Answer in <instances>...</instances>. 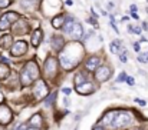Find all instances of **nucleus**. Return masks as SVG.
Returning <instances> with one entry per match:
<instances>
[{"instance_id": "nucleus-22", "label": "nucleus", "mask_w": 148, "mask_h": 130, "mask_svg": "<svg viewBox=\"0 0 148 130\" xmlns=\"http://www.w3.org/2000/svg\"><path fill=\"white\" fill-rule=\"evenodd\" d=\"M36 4H38L36 0H22V6H23L26 10H32V9H35Z\"/></svg>"}, {"instance_id": "nucleus-4", "label": "nucleus", "mask_w": 148, "mask_h": 130, "mask_svg": "<svg viewBox=\"0 0 148 130\" xmlns=\"http://www.w3.org/2000/svg\"><path fill=\"white\" fill-rule=\"evenodd\" d=\"M33 93H35L36 100H42L43 97H46V96H48V86L45 85V82L38 80V82H36V86L33 89Z\"/></svg>"}, {"instance_id": "nucleus-11", "label": "nucleus", "mask_w": 148, "mask_h": 130, "mask_svg": "<svg viewBox=\"0 0 148 130\" xmlns=\"http://www.w3.org/2000/svg\"><path fill=\"white\" fill-rule=\"evenodd\" d=\"M50 44H52V47L55 49V50H62L63 49V37L62 36H58V35H52V37H50Z\"/></svg>"}, {"instance_id": "nucleus-10", "label": "nucleus", "mask_w": 148, "mask_h": 130, "mask_svg": "<svg viewBox=\"0 0 148 130\" xmlns=\"http://www.w3.org/2000/svg\"><path fill=\"white\" fill-rule=\"evenodd\" d=\"M69 35H71L75 40L82 39V36H84V27H82V24H81V23H78V22H73V24H72V29H71Z\"/></svg>"}, {"instance_id": "nucleus-27", "label": "nucleus", "mask_w": 148, "mask_h": 130, "mask_svg": "<svg viewBox=\"0 0 148 130\" xmlns=\"http://www.w3.org/2000/svg\"><path fill=\"white\" fill-rule=\"evenodd\" d=\"M138 62L140 63H148V51L138 54Z\"/></svg>"}, {"instance_id": "nucleus-40", "label": "nucleus", "mask_w": 148, "mask_h": 130, "mask_svg": "<svg viewBox=\"0 0 148 130\" xmlns=\"http://www.w3.org/2000/svg\"><path fill=\"white\" fill-rule=\"evenodd\" d=\"M132 17H134V19H138V14H137L135 12H132Z\"/></svg>"}, {"instance_id": "nucleus-26", "label": "nucleus", "mask_w": 148, "mask_h": 130, "mask_svg": "<svg viewBox=\"0 0 148 130\" xmlns=\"http://www.w3.org/2000/svg\"><path fill=\"white\" fill-rule=\"evenodd\" d=\"M55 99H56V91L50 93L49 96L46 97V100H45V104H46V106H52V104H53V102H55Z\"/></svg>"}, {"instance_id": "nucleus-28", "label": "nucleus", "mask_w": 148, "mask_h": 130, "mask_svg": "<svg viewBox=\"0 0 148 130\" xmlns=\"http://www.w3.org/2000/svg\"><path fill=\"white\" fill-rule=\"evenodd\" d=\"M128 30H130V32H132V33H137V35H140V33H141V27H138V26H132V24H130V26H128Z\"/></svg>"}, {"instance_id": "nucleus-12", "label": "nucleus", "mask_w": 148, "mask_h": 130, "mask_svg": "<svg viewBox=\"0 0 148 130\" xmlns=\"http://www.w3.org/2000/svg\"><path fill=\"white\" fill-rule=\"evenodd\" d=\"M27 32H29V24L26 22H20L13 26V33H16V35H25Z\"/></svg>"}, {"instance_id": "nucleus-38", "label": "nucleus", "mask_w": 148, "mask_h": 130, "mask_svg": "<svg viewBox=\"0 0 148 130\" xmlns=\"http://www.w3.org/2000/svg\"><path fill=\"white\" fill-rule=\"evenodd\" d=\"M66 4H68V6H72L73 1H72V0H66Z\"/></svg>"}, {"instance_id": "nucleus-13", "label": "nucleus", "mask_w": 148, "mask_h": 130, "mask_svg": "<svg viewBox=\"0 0 148 130\" xmlns=\"http://www.w3.org/2000/svg\"><path fill=\"white\" fill-rule=\"evenodd\" d=\"M13 46V36L12 35H3L0 39V47L1 49H9Z\"/></svg>"}, {"instance_id": "nucleus-2", "label": "nucleus", "mask_w": 148, "mask_h": 130, "mask_svg": "<svg viewBox=\"0 0 148 130\" xmlns=\"http://www.w3.org/2000/svg\"><path fill=\"white\" fill-rule=\"evenodd\" d=\"M131 120H132V117H131L130 113H127V112H116V116H115V119H114L111 127L118 129V127L128 126V125L131 123Z\"/></svg>"}, {"instance_id": "nucleus-23", "label": "nucleus", "mask_w": 148, "mask_h": 130, "mask_svg": "<svg viewBox=\"0 0 148 130\" xmlns=\"http://www.w3.org/2000/svg\"><path fill=\"white\" fill-rule=\"evenodd\" d=\"M9 73H10V70H9V67H7L6 64H3V63H0V80H3V79H6V77L9 76Z\"/></svg>"}, {"instance_id": "nucleus-9", "label": "nucleus", "mask_w": 148, "mask_h": 130, "mask_svg": "<svg viewBox=\"0 0 148 130\" xmlns=\"http://www.w3.org/2000/svg\"><path fill=\"white\" fill-rule=\"evenodd\" d=\"M25 69L27 70V73L32 76V79H33V80H36V79L39 77V67H38V64H36V62H35V60H29V62L26 63Z\"/></svg>"}, {"instance_id": "nucleus-24", "label": "nucleus", "mask_w": 148, "mask_h": 130, "mask_svg": "<svg viewBox=\"0 0 148 130\" xmlns=\"http://www.w3.org/2000/svg\"><path fill=\"white\" fill-rule=\"evenodd\" d=\"M10 24H12V23H10L4 16L0 17V30H7V29L10 27Z\"/></svg>"}, {"instance_id": "nucleus-44", "label": "nucleus", "mask_w": 148, "mask_h": 130, "mask_svg": "<svg viewBox=\"0 0 148 130\" xmlns=\"http://www.w3.org/2000/svg\"><path fill=\"white\" fill-rule=\"evenodd\" d=\"M27 130H38V129H33V127H29Z\"/></svg>"}, {"instance_id": "nucleus-8", "label": "nucleus", "mask_w": 148, "mask_h": 130, "mask_svg": "<svg viewBox=\"0 0 148 130\" xmlns=\"http://www.w3.org/2000/svg\"><path fill=\"white\" fill-rule=\"evenodd\" d=\"M76 91L79 94H91L95 91V87H94V83L92 82H85L82 85H76Z\"/></svg>"}, {"instance_id": "nucleus-3", "label": "nucleus", "mask_w": 148, "mask_h": 130, "mask_svg": "<svg viewBox=\"0 0 148 130\" xmlns=\"http://www.w3.org/2000/svg\"><path fill=\"white\" fill-rule=\"evenodd\" d=\"M58 73V60L55 57H49L46 62H45V76L48 79L55 77Z\"/></svg>"}, {"instance_id": "nucleus-43", "label": "nucleus", "mask_w": 148, "mask_h": 130, "mask_svg": "<svg viewBox=\"0 0 148 130\" xmlns=\"http://www.w3.org/2000/svg\"><path fill=\"white\" fill-rule=\"evenodd\" d=\"M3 102V94H1V91H0V103Z\"/></svg>"}, {"instance_id": "nucleus-39", "label": "nucleus", "mask_w": 148, "mask_h": 130, "mask_svg": "<svg viewBox=\"0 0 148 130\" xmlns=\"http://www.w3.org/2000/svg\"><path fill=\"white\" fill-rule=\"evenodd\" d=\"M94 130H103V127H101V126H95Z\"/></svg>"}, {"instance_id": "nucleus-34", "label": "nucleus", "mask_w": 148, "mask_h": 130, "mask_svg": "<svg viewBox=\"0 0 148 130\" xmlns=\"http://www.w3.org/2000/svg\"><path fill=\"white\" fill-rule=\"evenodd\" d=\"M62 91H63V93H65L66 96H69V94L72 93V91H71V89H68V87H65V89H62Z\"/></svg>"}, {"instance_id": "nucleus-14", "label": "nucleus", "mask_w": 148, "mask_h": 130, "mask_svg": "<svg viewBox=\"0 0 148 130\" xmlns=\"http://www.w3.org/2000/svg\"><path fill=\"white\" fill-rule=\"evenodd\" d=\"M99 64H101V59L99 57H91V59H88V62H86V69L88 70H91V72H94V70H97L99 67Z\"/></svg>"}, {"instance_id": "nucleus-18", "label": "nucleus", "mask_w": 148, "mask_h": 130, "mask_svg": "<svg viewBox=\"0 0 148 130\" xmlns=\"http://www.w3.org/2000/svg\"><path fill=\"white\" fill-rule=\"evenodd\" d=\"M30 125H33V126H36V127H42V126H43V119H42V116H40V114H33V116L30 117Z\"/></svg>"}, {"instance_id": "nucleus-6", "label": "nucleus", "mask_w": 148, "mask_h": 130, "mask_svg": "<svg viewBox=\"0 0 148 130\" xmlns=\"http://www.w3.org/2000/svg\"><path fill=\"white\" fill-rule=\"evenodd\" d=\"M26 50H27V43L26 42H23V40H19V42H16V43H13L12 46V54L13 56H22V54H25L26 53Z\"/></svg>"}, {"instance_id": "nucleus-20", "label": "nucleus", "mask_w": 148, "mask_h": 130, "mask_svg": "<svg viewBox=\"0 0 148 130\" xmlns=\"http://www.w3.org/2000/svg\"><path fill=\"white\" fill-rule=\"evenodd\" d=\"M65 19H66V17H65L63 14H62V16H56V17L52 20L53 27H63V24L66 23V22H65Z\"/></svg>"}, {"instance_id": "nucleus-5", "label": "nucleus", "mask_w": 148, "mask_h": 130, "mask_svg": "<svg viewBox=\"0 0 148 130\" xmlns=\"http://www.w3.org/2000/svg\"><path fill=\"white\" fill-rule=\"evenodd\" d=\"M12 110L4 106V104H0V125H9L12 122Z\"/></svg>"}, {"instance_id": "nucleus-33", "label": "nucleus", "mask_w": 148, "mask_h": 130, "mask_svg": "<svg viewBox=\"0 0 148 130\" xmlns=\"http://www.w3.org/2000/svg\"><path fill=\"white\" fill-rule=\"evenodd\" d=\"M14 130H27V127H26V125H19Z\"/></svg>"}, {"instance_id": "nucleus-37", "label": "nucleus", "mask_w": 148, "mask_h": 130, "mask_svg": "<svg viewBox=\"0 0 148 130\" xmlns=\"http://www.w3.org/2000/svg\"><path fill=\"white\" fill-rule=\"evenodd\" d=\"M134 50H135V51H140V43L134 44Z\"/></svg>"}, {"instance_id": "nucleus-17", "label": "nucleus", "mask_w": 148, "mask_h": 130, "mask_svg": "<svg viewBox=\"0 0 148 130\" xmlns=\"http://www.w3.org/2000/svg\"><path fill=\"white\" fill-rule=\"evenodd\" d=\"M42 42V32L38 29V30H35L33 32V36H32V44L35 46V47H38L39 44Z\"/></svg>"}, {"instance_id": "nucleus-25", "label": "nucleus", "mask_w": 148, "mask_h": 130, "mask_svg": "<svg viewBox=\"0 0 148 130\" xmlns=\"http://www.w3.org/2000/svg\"><path fill=\"white\" fill-rule=\"evenodd\" d=\"M85 82H88V80H86V76H85L84 73H78V74L75 76V83H76V85H82V83H85Z\"/></svg>"}, {"instance_id": "nucleus-36", "label": "nucleus", "mask_w": 148, "mask_h": 130, "mask_svg": "<svg viewBox=\"0 0 148 130\" xmlns=\"http://www.w3.org/2000/svg\"><path fill=\"white\" fill-rule=\"evenodd\" d=\"M88 22H89L91 24H94V26H98V23H97V20H94V19H88Z\"/></svg>"}, {"instance_id": "nucleus-15", "label": "nucleus", "mask_w": 148, "mask_h": 130, "mask_svg": "<svg viewBox=\"0 0 148 130\" xmlns=\"http://www.w3.org/2000/svg\"><path fill=\"white\" fill-rule=\"evenodd\" d=\"M20 82H22V85H23V86H30V85H32V82H33L32 76L27 73V70H26V69H23V70H22V73H20Z\"/></svg>"}, {"instance_id": "nucleus-7", "label": "nucleus", "mask_w": 148, "mask_h": 130, "mask_svg": "<svg viewBox=\"0 0 148 130\" xmlns=\"http://www.w3.org/2000/svg\"><path fill=\"white\" fill-rule=\"evenodd\" d=\"M111 77V69L109 67H98L95 72V79L98 82H106Z\"/></svg>"}, {"instance_id": "nucleus-31", "label": "nucleus", "mask_w": 148, "mask_h": 130, "mask_svg": "<svg viewBox=\"0 0 148 130\" xmlns=\"http://www.w3.org/2000/svg\"><path fill=\"white\" fill-rule=\"evenodd\" d=\"M10 4V0H0V9H3V7H7Z\"/></svg>"}, {"instance_id": "nucleus-29", "label": "nucleus", "mask_w": 148, "mask_h": 130, "mask_svg": "<svg viewBox=\"0 0 148 130\" xmlns=\"http://www.w3.org/2000/svg\"><path fill=\"white\" fill-rule=\"evenodd\" d=\"M119 60H121L122 63H127V60H128V56H127V51H122V53L119 54Z\"/></svg>"}, {"instance_id": "nucleus-32", "label": "nucleus", "mask_w": 148, "mask_h": 130, "mask_svg": "<svg viewBox=\"0 0 148 130\" xmlns=\"http://www.w3.org/2000/svg\"><path fill=\"white\" fill-rule=\"evenodd\" d=\"M124 80H127V74H125V73H121V74L118 76L116 82H119V83H121V82H124Z\"/></svg>"}, {"instance_id": "nucleus-16", "label": "nucleus", "mask_w": 148, "mask_h": 130, "mask_svg": "<svg viewBox=\"0 0 148 130\" xmlns=\"http://www.w3.org/2000/svg\"><path fill=\"white\" fill-rule=\"evenodd\" d=\"M115 116H116V112H115V110H114V112L106 113V114H105V117L102 119L103 125H105V126H111V125H112V122H114V119H115Z\"/></svg>"}, {"instance_id": "nucleus-1", "label": "nucleus", "mask_w": 148, "mask_h": 130, "mask_svg": "<svg viewBox=\"0 0 148 130\" xmlns=\"http://www.w3.org/2000/svg\"><path fill=\"white\" fill-rule=\"evenodd\" d=\"M81 54H82V50L78 44H69L65 50H62L60 57H59L62 67L63 69H73L79 63Z\"/></svg>"}, {"instance_id": "nucleus-41", "label": "nucleus", "mask_w": 148, "mask_h": 130, "mask_svg": "<svg viewBox=\"0 0 148 130\" xmlns=\"http://www.w3.org/2000/svg\"><path fill=\"white\" fill-rule=\"evenodd\" d=\"M63 103H65V106H69V100H68V99H65Z\"/></svg>"}, {"instance_id": "nucleus-42", "label": "nucleus", "mask_w": 148, "mask_h": 130, "mask_svg": "<svg viewBox=\"0 0 148 130\" xmlns=\"http://www.w3.org/2000/svg\"><path fill=\"white\" fill-rule=\"evenodd\" d=\"M143 27H144L145 30H148V23H144V24H143Z\"/></svg>"}, {"instance_id": "nucleus-21", "label": "nucleus", "mask_w": 148, "mask_h": 130, "mask_svg": "<svg viewBox=\"0 0 148 130\" xmlns=\"http://www.w3.org/2000/svg\"><path fill=\"white\" fill-rule=\"evenodd\" d=\"M3 16H4V17H6V19H7L12 24H13L16 20H19V17H20V16H19L16 12H7V13H4Z\"/></svg>"}, {"instance_id": "nucleus-30", "label": "nucleus", "mask_w": 148, "mask_h": 130, "mask_svg": "<svg viewBox=\"0 0 148 130\" xmlns=\"http://www.w3.org/2000/svg\"><path fill=\"white\" fill-rule=\"evenodd\" d=\"M130 86H134L135 85V80H134V77H131V76H127V80H125Z\"/></svg>"}, {"instance_id": "nucleus-35", "label": "nucleus", "mask_w": 148, "mask_h": 130, "mask_svg": "<svg viewBox=\"0 0 148 130\" xmlns=\"http://www.w3.org/2000/svg\"><path fill=\"white\" fill-rule=\"evenodd\" d=\"M135 102H137L140 106H145V104H147V103H145L144 100H141V99H135Z\"/></svg>"}, {"instance_id": "nucleus-19", "label": "nucleus", "mask_w": 148, "mask_h": 130, "mask_svg": "<svg viewBox=\"0 0 148 130\" xmlns=\"http://www.w3.org/2000/svg\"><path fill=\"white\" fill-rule=\"evenodd\" d=\"M122 43H121V40H114L111 46H109V50H111V53H121L122 51Z\"/></svg>"}]
</instances>
